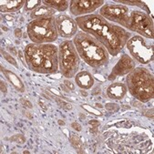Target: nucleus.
<instances>
[{
	"mask_svg": "<svg viewBox=\"0 0 154 154\" xmlns=\"http://www.w3.org/2000/svg\"><path fill=\"white\" fill-rule=\"evenodd\" d=\"M75 21L81 31L94 37L111 56L119 54L131 38L128 30L108 21L100 14L79 17Z\"/></svg>",
	"mask_w": 154,
	"mask_h": 154,
	"instance_id": "nucleus-1",
	"label": "nucleus"
},
{
	"mask_svg": "<svg viewBox=\"0 0 154 154\" xmlns=\"http://www.w3.org/2000/svg\"><path fill=\"white\" fill-rule=\"evenodd\" d=\"M100 15L109 22L117 23L126 30L135 32L147 39H153V21L141 10L131 9L120 4L108 3L100 9Z\"/></svg>",
	"mask_w": 154,
	"mask_h": 154,
	"instance_id": "nucleus-2",
	"label": "nucleus"
},
{
	"mask_svg": "<svg viewBox=\"0 0 154 154\" xmlns=\"http://www.w3.org/2000/svg\"><path fill=\"white\" fill-rule=\"evenodd\" d=\"M28 69L39 74H54L58 70V48L52 43H30L24 50Z\"/></svg>",
	"mask_w": 154,
	"mask_h": 154,
	"instance_id": "nucleus-3",
	"label": "nucleus"
},
{
	"mask_svg": "<svg viewBox=\"0 0 154 154\" xmlns=\"http://www.w3.org/2000/svg\"><path fill=\"white\" fill-rule=\"evenodd\" d=\"M72 41L79 57L88 66L99 69L109 63V54L107 48L94 37L79 31L73 38Z\"/></svg>",
	"mask_w": 154,
	"mask_h": 154,
	"instance_id": "nucleus-4",
	"label": "nucleus"
},
{
	"mask_svg": "<svg viewBox=\"0 0 154 154\" xmlns=\"http://www.w3.org/2000/svg\"><path fill=\"white\" fill-rule=\"evenodd\" d=\"M127 88L131 96L141 103H146L154 97V79L150 71L139 67L131 70L126 78Z\"/></svg>",
	"mask_w": 154,
	"mask_h": 154,
	"instance_id": "nucleus-5",
	"label": "nucleus"
},
{
	"mask_svg": "<svg viewBox=\"0 0 154 154\" xmlns=\"http://www.w3.org/2000/svg\"><path fill=\"white\" fill-rule=\"evenodd\" d=\"M28 38L35 44H48L56 41L58 38L55 17L35 19L26 26Z\"/></svg>",
	"mask_w": 154,
	"mask_h": 154,
	"instance_id": "nucleus-6",
	"label": "nucleus"
},
{
	"mask_svg": "<svg viewBox=\"0 0 154 154\" xmlns=\"http://www.w3.org/2000/svg\"><path fill=\"white\" fill-rule=\"evenodd\" d=\"M79 56L71 40L61 42L58 47V69L65 78L76 76L79 68Z\"/></svg>",
	"mask_w": 154,
	"mask_h": 154,
	"instance_id": "nucleus-7",
	"label": "nucleus"
},
{
	"mask_svg": "<svg viewBox=\"0 0 154 154\" xmlns=\"http://www.w3.org/2000/svg\"><path fill=\"white\" fill-rule=\"evenodd\" d=\"M127 48L132 58L140 64H149L153 60V44L145 38L134 36L127 41Z\"/></svg>",
	"mask_w": 154,
	"mask_h": 154,
	"instance_id": "nucleus-8",
	"label": "nucleus"
},
{
	"mask_svg": "<svg viewBox=\"0 0 154 154\" xmlns=\"http://www.w3.org/2000/svg\"><path fill=\"white\" fill-rule=\"evenodd\" d=\"M103 5V0H72L69 5V11L73 16L79 17L93 14Z\"/></svg>",
	"mask_w": 154,
	"mask_h": 154,
	"instance_id": "nucleus-9",
	"label": "nucleus"
},
{
	"mask_svg": "<svg viewBox=\"0 0 154 154\" xmlns=\"http://www.w3.org/2000/svg\"><path fill=\"white\" fill-rule=\"evenodd\" d=\"M55 22L58 36L64 38H71L77 35L78 25L76 21L70 17L60 14L55 17Z\"/></svg>",
	"mask_w": 154,
	"mask_h": 154,
	"instance_id": "nucleus-10",
	"label": "nucleus"
},
{
	"mask_svg": "<svg viewBox=\"0 0 154 154\" xmlns=\"http://www.w3.org/2000/svg\"><path fill=\"white\" fill-rule=\"evenodd\" d=\"M135 60L129 55L124 54L118 60L117 64L112 69L111 73L108 77V79L112 81L118 77H121L129 74L131 70L135 69Z\"/></svg>",
	"mask_w": 154,
	"mask_h": 154,
	"instance_id": "nucleus-11",
	"label": "nucleus"
},
{
	"mask_svg": "<svg viewBox=\"0 0 154 154\" xmlns=\"http://www.w3.org/2000/svg\"><path fill=\"white\" fill-rule=\"evenodd\" d=\"M127 86L120 82H114L111 83L106 89L107 96L111 100H120L125 97L127 94Z\"/></svg>",
	"mask_w": 154,
	"mask_h": 154,
	"instance_id": "nucleus-12",
	"label": "nucleus"
},
{
	"mask_svg": "<svg viewBox=\"0 0 154 154\" xmlns=\"http://www.w3.org/2000/svg\"><path fill=\"white\" fill-rule=\"evenodd\" d=\"M75 82L82 89H89L94 85V78L88 71H80L75 76Z\"/></svg>",
	"mask_w": 154,
	"mask_h": 154,
	"instance_id": "nucleus-13",
	"label": "nucleus"
},
{
	"mask_svg": "<svg viewBox=\"0 0 154 154\" xmlns=\"http://www.w3.org/2000/svg\"><path fill=\"white\" fill-rule=\"evenodd\" d=\"M1 71L7 78V79L12 84V86L16 88L17 91L20 92V93H24L26 91V87L23 83V81L20 79V78L13 71L5 69L3 66H1Z\"/></svg>",
	"mask_w": 154,
	"mask_h": 154,
	"instance_id": "nucleus-14",
	"label": "nucleus"
},
{
	"mask_svg": "<svg viewBox=\"0 0 154 154\" xmlns=\"http://www.w3.org/2000/svg\"><path fill=\"white\" fill-rule=\"evenodd\" d=\"M55 13H56V10H54L53 8H48L47 6H40L30 13L29 17L32 20H35V19L52 17H54Z\"/></svg>",
	"mask_w": 154,
	"mask_h": 154,
	"instance_id": "nucleus-15",
	"label": "nucleus"
},
{
	"mask_svg": "<svg viewBox=\"0 0 154 154\" xmlns=\"http://www.w3.org/2000/svg\"><path fill=\"white\" fill-rule=\"evenodd\" d=\"M24 0H13V1H2L0 10L1 12H17L25 6Z\"/></svg>",
	"mask_w": 154,
	"mask_h": 154,
	"instance_id": "nucleus-16",
	"label": "nucleus"
},
{
	"mask_svg": "<svg viewBox=\"0 0 154 154\" xmlns=\"http://www.w3.org/2000/svg\"><path fill=\"white\" fill-rule=\"evenodd\" d=\"M44 6L53 8L54 10H57L59 12L66 11L69 7V2L68 0H44L42 1Z\"/></svg>",
	"mask_w": 154,
	"mask_h": 154,
	"instance_id": "nucleus-17",
	"label": "nucleus"
},
{
	"mask_svg": "<svg viewBox=\"0 0 154 154\" xmlns=\"http://www.w3.org/2000/svg\"><path fill=\"white\" fill-rule=\"evenodd\" d=\"M114 3H119L120 5H128V6H132V7H137V8H140L141 9V11L145 12L146 14H149L150 11H149V8H148V6L142 2V1H123V0H114Z\"/></svg>",
	"mask_w": 154,
	"mask_h": 154,
	"instance_id": "nucleus-18",
	"label": "nucleus"
},
{
	"mask_svg": "<svg viewBox=\"0 0 154 154\" xmlns=\"http://www.w3.org/2000/svg\"><path fill=\"white\" fill-rule=\"evenodd\" d=\"M41 1L40 0H26L25 6H24V11L25 12H32L38 7H40Z\"/></svg>",
	"mask_w": 154,
	"mask_h": 154,
	"instance_id": "nucleus-19",
	"label": "nucleus"
},
{
	"mask_svg": "<svg viewBox=\"0 0 154 154\" xmlns=\"http://www.w3.org/2000/svg\"><path fill=\"white\" fill-rule=\"evenodd\" d=\"M69 141H70L71 145L74 147V149L77 150V152H79V153H84V151H83V145L81 143L80 139L78 136L71 135L69 137Z\"/></svg>",
	"mask_w": 154,
	"mask_h": 154,
	"instance_id": "nucleus-20",
	"label": "nucleus"
},
{
	"mask_svg": "<svg viewBox=\"0 0 154 154\" xmlns=\"http://www.w3.org/2000/svg\"><path fill=\"white\" fill-rule=\"evenodd\" d=\"M1 54H2L3 57L8 61V62L9 64H11L12 66H14L16 69H18V68H19V67H18V64H17V60L15 59L14 57L11 56V54L8 53V52H7L6 50H4L3 48L1 49Z\"/></svg>",
	"mask_w": 154,
	"mask_h": 154,
	"instance_id": "nucleus-21",
	"label": "nucleus"
},
{
	"mask_svg": "<svg viewBox=\"0 0 154 154\" xmlns=\"http://www.w3.org/2000/svg\"><path fill=\"white\" fill-rule=\"evenodd\" d=\"M52 98L54 99V100L56 101V103H57L61 109H65V110H68V111L72 109V105L69 104V102L65 101L64 100L60 99L59 97H52Z\"/></svg>",
	"mask_w": 154,
	"mask_h": 154,
	"instance_id": "nucleus-22",
	"label": "nucleus"
},
{
	"mask_svg": "<svg viewBox=\"0 0 154 154\" xmlns=\"http://www.w3.org/2000/svg\"><path fill=\"white\" fill-rule=\"evenodd\" d=\"M10 141L16 142L17 144H24L26 142V138L22 134H16L9 139Z\"/></svg>",
	"mask_w": 154,
	"mask_h": 154,
	"instance_id": "nucleus-23",
	"label": "nucleus"
},
{
	"mask_svg": "<svg viewBox=\"0 0 154 154\" xmlns=\"http://www.w3.org/2000/svg\"><path fill=\"white\" fill-rule=\"evenodd\" d=\"M105 109L109 111H112V112H117L119 110V106L116 103H112V102H109L105 104Z\"/></svg>",
	"mask_w": 154,
	"mask_h": 154,
	"instance_id": "nucleus-24",
	"label": "nucleus"
},
{
	"mask_svg": "<svg viewBox=\"0 0 154 154\" xmlns=\"http://www.w3.org/2000/svg\"><path fill=\"white\" fill-rule=\"evenodd\" d=\"M82 107L85 109H87L88 111H89V112H93L95 115H97V116H100V115H102V113L101 112H100V111H98V110H96V109H92V108H90V106H88V105H82Z\"/></svg>",
	"mask_w": 154,
	"mask_h": 154,
	"instance_id": "nucleus-25",
	"label": "nucleus"
},
{
	"mask_svg": "<svg viewBox=\"0 0 154 154\" xmlns=\"http://www.w3.org/2000/svg\"><path fill=\"white\" fill-rule=\"evenodd\" d=\"M20 102H21V104L24 106V107H26V108H28V109H32L33 108V105H32V103L30 102L28 100H26V99H20Z\"/></svg>",
	"mask_w": 154,
	"mask_h": 154,
	"instance_id": "nucleus-26",
	"label": "nucleus"
},
{
	"mask_svg": "<svg viewBox=\"0 0 154 154\" xmlns=\"http://www.w3.org/2000/svg\"><path fill=\"white\" fill-rule=\"evenodd\" d=\"M63 83H64V85H65L70 91H72V90L75 89V85H74L71 81H69V79H65V80L63 81Z\"/></svg>",
	"mask_w": 154,
	"mask_h": 154,
	"instance_id": "nucleus-27",
	"label": "nucleus"
},
{
	"mask_svg": "<svg viewBox=\"0 0 154 154\" xmlns=\"http://www.w3.org/2000/svg\"><path fill=\"white\" fill-rule=\"evenodd\" d=\"M70 126H71V128H72V129H74V130H75V131H81V130H82L81 125L79 124V123H78L77 121L72 122Z\"/></svg>",
	"mask_w": 154,
	"mask_h": 154,
	"instance_id": "nucleus-28",
	"label": "nucleus"
},
{
	"mask_svg": "<svg viewBox=\"0 0 154 154\" xmlns=\"http://www.w3.org/2000/svg\"><path fill=\"white\" fill-rule=\"evenodd\" d=\"M48 89H49V91H50V92H52V93H53L54 95H56L57 97H59V98H64V99H65V97L63 96V94H61L60 92H59L58 90H57L56 88H49Z\"/></svg>",
	"mask_w": 154,
	"mask_h": 154,
	"instance_id": "nucleus-29",
	"label": "nucleus"
},
{
	"mask_svg": "<svg viewBox=\"0 0 154 154\" xmlns=\"http://www.w3.org/2000/svg\"><path fill=\"white\" fill-rule=\"evenodd\" d=\"M18 58L22 61V63L24 66H26V58H25V55H24V52L21 51V50H18V55H17Z\"/></svg>",
	"mask_w": 154,
	"mask_h": 154,
	"instance_id": "nucleus-30",
	"label": "nucleus"
},
{
	"mask_svg": "<svg viewBox=\"0 0 154 154\" xmlns=\"http://www.w3.org/2000/svg\"><path fill=\"white\" fill-rule=\"evenodd\" d=\"M14 36H15L17 38H22L23 32H22L21 28H16V29L14 30Z\"/></svg>",
	"mask_w": 154,
	"mask_h": 154,
	"instance_id": "nucleus-31",
	"label": "nucleus"
},
{
	"mask_svg": "<svg viewBox=\"0 0 154 154\" xmlns=\"http://www.w3.org/2000/svg\"><path fill=\"white\" fill-rule=\"evenodd\" d=\"M142 113H143L145 116L149 117V118H153V109H144V110L142 111Z\"/></svg>",
	"mask_w": 154,
	"mask_h": 154,
	"instance_id": "nucleus-32",
	"label": "nucleus"
},
{
	"mask_svg": "<svg viewBox=\"0 0 154 154\" xmlns=\"http://www.w3.org/2000/svg\"><path fill=\"white\" fill-rule=\"evenodd\" d=\"M0 84H1V85H0V86H1V91L3 92L4 94H6L7 92H8V87H7V84H6L3 80L0 81Z\"/></svg>",
	"mask_w": 154,
	"mask_h": 154,
	"instance_id": "nucleus-33",
	"label": "nucleus"
},
{
	"mask_svg": "<svg viewBox=\"0 0 154 154\" xmlns=\"http://www.w3.org/2000/svg\"><path fill=\"white\" fill-rule=\"evenodd\" d=\"M101 92V88L100 87H96L93 90H92V94L93 95H99Z\"/></svg>",
	"mask_w": 154,
	"mask_h": 154,
	"instance_id": "nucleus-34",
	"label": "nucleus"
},
{
	"mask_svg": "<svg viewBox=\"0 0 154 154\" xmlns=\"http://www.w3.org/2000/svg\"><path fill=\"white\" fill-rule=\"evenodd\" d=\"M88 123H89L90 125H92V126H96V127H98V126L100 125V121H99V120H96V119H92V120H90Z\"/></svg>",
	"mask_w": 154,
	"mask_h": 154,
	"instance_id": "nucleus-35",
	"label": "nucleus"
},
{
	"mask_svg": "<svg viewBox=\"0 0 154 154\" xmlns=\"http://www.w3.org/2000/svg\"><path fill=\"white\" fill-rule=\"evenodd\" d=\"M8 50H9L11 53H13V56H17V55H18V52H17V50H16V48H13V47H8Z\"/></svg>",
	"mask_w": 154,
	"mask_h": 154,
	"instance_id": "nucleus-36",
	"label": "nucleus"
},
{
	"mask_svg": "<svg viewBox=\"0 0 154 154\" xmlns=\"http://www.w3.org/2000/svg\"><path fill=\"white\" fill-rule=\"evenodd\" d=\"M60 88H61V89L62 90H64L66 93H70V90L65 86V85H63V84H60Z\"/></svg>",
	"mask_w": 154,
	"mask_h": 154,
	"instance_id": "nucleus-37",
	"label": "nucleus"
},
{
	"mask_svg": "<svg viewBox=\"0 0 154 154\" xmlns=\"http://www.w3.org/2000/svg\"><path fill=\"white\" fill-rule=\"evenodd\" d=\"M23 113L25 114V116L27 118V119H33V116L31 115V113H29L28 111H26V110H23Z\"/></svg>",
	"mask_w": 154,
	"mask_h": 154,
	"instance_id": "nucleus-38",
	"label": "nucleus"
},
{
	"mask_svg": "<svg viewBox=\"0 0 154 154\" xmlns=\"http://www.w3.org/2000/svg\"><path fill=\"white\" fill-rule=\"evenodd\" d=\"M79 92H80V94H81L83 97H87V96L88 95V92H86V91H85V89H81Z\"/></svg>",
	"mask_w": 154,
	"mask_h": 154,
	"instance_id": "nucleus-39",
	"label": "nucleus"
},
{
	"mask_svg": "<svg viewBox=\"0 0 154 154\" xmlns=\"http://www.w3.org/2000/svg\"><path fill=\"white\" fill-rule=\"evenodd\" d=\"M8 21H12L13 20V17H11V16H9V15H5V16H3Z\"/></svg>",
	"mask_w": 154,
	"mask_h": 154,
	"instance_id": "nucleus-40",
	"label": "nucleus"
},
{
	"mask_svg": "<svg viewBox=\"0 0 154 154\" xmlns=\"http://www.w3.org/2000/svg\"><path fill=\"white\" fill-rule=\"evenodd\" d=\"M57 123L60 125V126H64L65 125V121L64 120H62V119H58L57 120Z\"/></svg>",
	"mask_w": 154,
	"mask_h": 154,
	"instance_id": "nucleus-41",
	"label": "nucleus"
},
{
	"mask_svg": "<svg viewBox=\"0 0 154 154\" xmlns=\"http://www.w3.org/2000/svg\"><path fill=\"white\" fill-rule=\"evenodd\" d=\"M38 104H39V106H40V107H41V108H42V109H43L45 111L47 110V108H46V106H45V105H44V104H43L41 101H38Z\"/></svg>",
	"mask_w": 154,
	"mask_h": 154,
	"instance_id": "nucleus-42",
	"label": "nucleus"
},
{
	"mask_svg": "<svg viewBox=\"0 0 154 154\" xmlns=\"http://www.w3.org/2000/svg\"><path fill=\"white\" fill-rule=\"evenodd\" d=\"M95 105H96V106H97L98 108H100V109H101V108H103V106H102V105H101L100 103H96Z\"/></svg>",
	"mask_w": 154,
	"mask_h": 154,
	"instance_id": "nucleus-43",
	"label": "nucleus"
},
{
	"mask_svg": "<svg viewBox=\"0 0 154 154\" xmlns=\"http://www.w3.org/2000/svg\"><path fill=\"white\" fill-rule=\"evenodd\" d=\"M2 28H3L4 30H6V31H7V30H8V28H7V27H6L5 26H2Z\"/></svg>",
	"mask_w": 154,
	"mask_h": 154,
	"instance_id": "nucleus-44",
	"label": "nucleus"
},
{
	"mask_svg": "<svg viewBox=\"0 0 154 154\" xmlns=\"http://www.w3.org/2000/svg\"><path fill=\"white\" fill-rule=\"evenodd\" d=\"M24 153H29V151H27V150H25V151H24Z\"/></svg>",
	"mask_w": 154,
	"mask_h": 154,
	"instance_id": "nucleus-45",
	"label": "nucleus"
}]
</instances>
